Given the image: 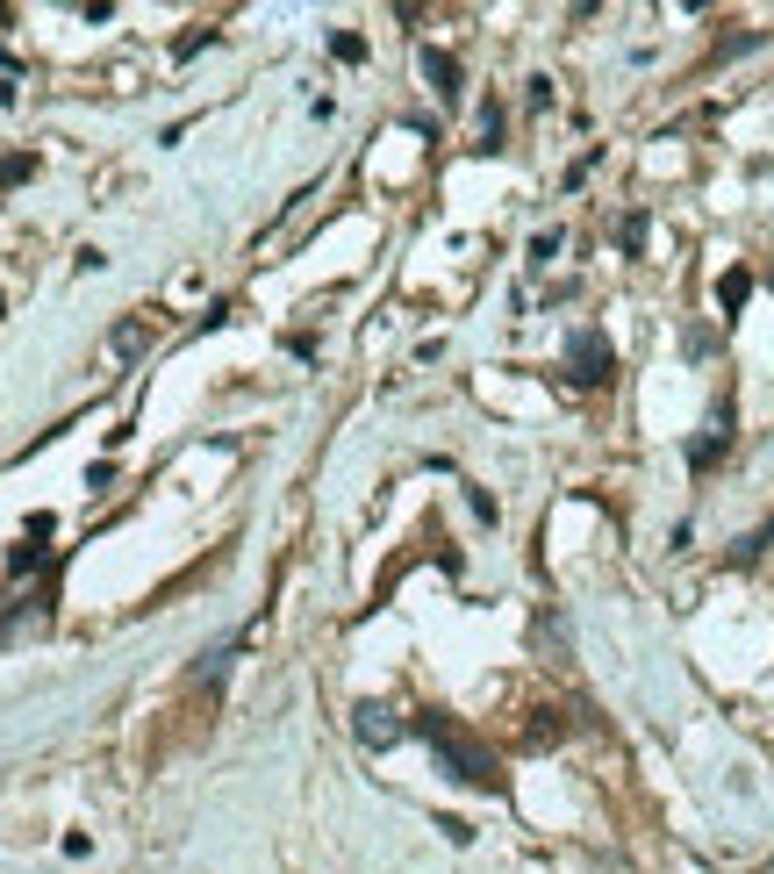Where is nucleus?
Masks as SVG:
<instances>
[{"mask_svg":"<svg viewBox=\"0 0 774 874\" xmlns=\"http://www.w3.org/2000/svg\"><path fill=\"white\" fill-rule=\"evenodd\" d=\"M617 244H624V251H638V244H646V208H631V216L617 223Z\"/></svg>","mask_w":774,"mask_h":874,"instance_id":"nucleus-10","label":"nucleus"},{"mask_svg":"<svg viewBox=\"0 0 774 874\" xmlns=\"http://www.w3.org/2000/svg\"><path fill=\"white\" fill-rule=\"evenodd\" d=\"M44 538H51V516H29V531H22V545L8 552V566H15V574H29V566L44 559Z\"/></svg>","mask_w":774,"mask_h":874,"instance_id":"nucleus-5","label":"nucleus"},{"mask_svg":"<svg viewBox=\"0 0 774 874\" xmlns=\"http://www.w3.org/2000/svg\"><path fill=\"white\" fill-rule=\"evenodd\" d=\"M409 731L423 738L430 753H438V767H445L452 781H466V789H502V767H495V753H488L481 738H466L459 724L445 717V710H423V717H409Z\"/></svg>","mask_w":774,"mask_h":874,"instance_id":"nucleus-1","label":"nucleus"},{"mask_svg":"<svg viewBox=\"0 0 774 874\" xmlns=\"http://www.w3.org/2000/svg\"><path fill=\"white\" fill-rule=\"evenodd\" d=\"M746 294H753V273H746V266H732V273L717 280V309H724V316H739V309H746Z\"/></svg>","mask_w":774,"mask_h":874,"instance_id":"nucleus-7","label":"nucleus"},{"mask_svg":"<svg viewBox=\"0 0 774 874\" xmlns=\"http://www.w3.org/2000/svg\"><path fill=\"white\" fill-rule=\"evenodd\" d=\"M767 287H774V273H767Z\"/></svg>","mask_w":774,"mask_h":874,"instance_id":"nucleus-13","label":"nucleus"},{"mask_svg":"<svg viewBox=\"0 0 774 874\" xmlns=\"http://www.w3.org/2000/svg\"><path fill=\"white\" fill-rule=\"evenodd\" d=\"M423 79L445 94V101H459V58L452 51H423Z\"/></svg>","mask_w":774,"mask_h":874,"instance_id":"nucleus-6","label":"nucleus"},{"mask_svg":"<svg viewBox=\"0 0 774 874\" xmlns=\"http://www.w3.org/2000/svg\"><path fill=\"white\" fill-rule=\"evenodd\" d=\"M151 344V323H115V352L130 359V352H144Z\"/></svg>","mask_w":774,"mask_h":874,"instance_id":"nucleus-9","label":"nucleus"},{"mask_svg":"<svg viewBox=\"0 0 774 874\" xmlns=\"http://www.w3.org/2000/svg\"><path fill=\"white\" fill-rule=\"evenodd\" d=\"M724 445H732V402H717V409H710L703 438H696V445H688V466H696V473H710V466L724 459Z\"/></svg>","mask_w":774,"mask_h":874,"instance_id":"nucleus-4","label":"nucleus"},{"mask_svg":"<svg viewBox=\"0 0 774 874\" xmlns=\"http://www.w3.org/2000/svg\"><path fill=\"white\" fill-rule=\"evenodd\" d=\"M495 144H502V108L488 101V108H481V144H474V151H495Z\"/></svg>","mask_w":774,"mask_h":874,"instance_id":"nucleus-11","label":"nucleus"},{"mask_svg":"<svg viewBox=\"0 0 774 874\" xmlns=\"http://www.w3.org/2000/svg\"><path fill=\"white\" fill-rule=\"evenodd\" d=\"M610 373H617L610 337H602V330H574V337H567V380H574V387H602Z\"/></svg>","mask_w":774,"mask_h":874,"instance_id":"nucleus-3","label":"nucleus"},{"mask_svg":"<svg viewBox=\"0 0 774 874\" xmlns=\"http://www.w3.org/2000/svg\"><path fill=\"white\" fill-rule=\"evenodd\" d=\"M352 731H359V746H373V753H388V746H402V738H409V717H402L395 703H380V695H366V703H352Z\"/></svg>","mask_w":774,"mask_h":874,"instance_id":"nucleus-2","label":"nucleus"},{"mask_svg":"<svg viewBox=\"0 0 774 874\" xmlns=\"http://www.w3.org/2000/svg\"><path fill=\"white\" fill-rule=\"evenodd\" d=\"M681 352H688V359H710V352H717V330L688 323V330H681Z\"/></svg>","mask_w":774,"mask_h":874,"instance_id":"nucleus-8","label":"nucleus"},{"mask_svg":"<svg viewBox=\"0 0 774 874\" xmlns=\"http://www.w3.org/2000/svg\"><path fill=\"white\" fill-rule=\"evenodd\" d=\"M552 258H560V230H538V237H531V266H552Z\"/></svg>","mask_w":774,"mask_h":874,"instance_id":"nucleus-12","label":"nucleus"}]
</instances>
